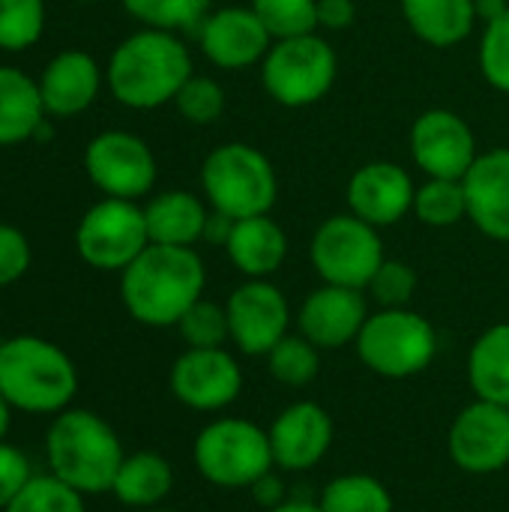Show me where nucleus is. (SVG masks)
Here are the masks:
<instances>
[{
	"mask_svg": "<svg viewBox=\"0 0 509 512\" xmlns=\"http://www.w3.org/2000/svg\"><path fill=\"white\" fill-rule=\"evenodd\" d=\"M144 512H180V510H144Z\"/></svg>",
	"mask_w": 509,
	"mask_h": 512,
	"instance_id": "47",
	"label": "nucleus"
},
{
	"mask_svg": "<svg viewBox=\"0 0 509 512\" xmlns=\"http://www.w3.org/2000/svg\"><path fill=\"white\" fill-rule=\"evenodd\" d=\"M3 342H6V339H3V336H0V348H3Z\"/></svg>",
	"mask_w": 509,
	"mask_h": 512,
	"instance_id": "48",
	"label": "nucleus"
},
{
	"mask_svg": "<svg viewBox=\"0 0 509 512\" xmlns=\"http://www.w3.org/2000/svg\"><path fill=\"white\" fill-rule=\"evenodd\" d=\"M9 420H12V405H9V399L0 393V441H3L6 432H9Z\"/></svg>",
	"mask_w": 509,
	"mask_h": 512,
	"instance_id": "46",
	"label": "nucleus"
},
{
	"mask_svg": "<svg viewBox=\"0 0 509 512\" xmlns=\"http://www.w3.org/2000/svg\"><path fill=\"white\" fill-rule=\"evenodd\" d=\"M414 195H417V183L411 171L402 168L399 162L378 159L360 165L351 174L345 201H348V213L381 231L399 225L408 213H414Z\"/></svg>",
	"mask_w": 509,
	"mask_h": 512,
	"instance_id": "17",
	"label": "nucleus"
},
{
	"mask_svg": "<svg viewBox=\"0 0 509 512\" xmlns=\"http://www.w3.org/2000/svg\"><path fill=\"white\" fill-rule=\"evenodd\" d=\"M477 57H480V72L489 81V87L509 96V9L501 18L483 24Z\"/></svg>",
	"mask_w": 509,
	"mask_h": 512,
	"instance_id": "38",
	"label": "nucleus"
},
{
	"mask_svg": "<svg viewBox=\"0 0 509 512\" xmlns=\"http://www.w3.org/2000/svg\"><path fill=\"white\" fill-rule=\"evenodd\" d=\"M201 189L210 210L231 219L267 216L279 198V177L264 150L246 141H228L207 153Z\"/></svg>",
	"mask_w": 509,
	"mask_h": 512,
	"instance_id": "5",
	"label": "nucleus"
},
{
	"mask_svg": "<svg viewBox=\"0 0 509 512\" xmlns=\"http://www.w3.org/2000/svg\"><path fill=\"white\" fill-rule=\"evenodd\" d=\"M474 6H477V21L489 24V21H495V18H501L507 12L509 0H474Z\"/></svg>",
	"mask_w": 509,
	"mask_h": 512,
	"instance_id": "44",
	"label": "nucleus"
},
{
	"mask_svg": "<svg viewBox=\"0 0 509 512\" xmlns=\"http://www.w3.org/2000/svg\"><path fill=\"white\" fill-rule=\"evenodd\" d=\"M252 495H255V501L267 510H276L279 504H285V486H282V480L270 471V474H264L255 486H252Z\"/></svg>",
	"mask_w": 509,
	"mask_h": 512,
	"instance_id": "42",
	"label": "nucleus"
},
{
	"mask_svg": "<svg viewBox=\"0 0 509 512\" xmlns=\"http://www.w3.org/2000/svg\"><path fill=\"white\" fill-rule=\"evenodd\" d=\"M447 453L465 474L486 477L509 465V408L495 402H471L456 414L447 432Z\"/></svg>",
	"mask_w": 509,
	"mask_h": 512,
	"instance_id": "14",
	"label": "nucleus"
},
{
	"mask_svg": "<svg viewBox=\"0 0 509 512\" xmlns=\"http://www.w3.org/2000/svg\"><path fill=\"white\" fill-rule=\"evenodd\" d=\"M321 512H393L390 489L369 474H342L318 498Z\"/></svg>",
	"mask_w": 509,
	"mask_h": 512,
	"instance_id": "28",
	"label": "nucleus"
},
{
	"mask_svg": "<svg viewBox=\"0 0 509 512\" xmlns=\"http://www.w3.org/2000/svg\"><path fill=\"white\" fill-rule=\"evenodd\" d=\"M414 216L429 228H453L468 219V198L462 180L426 177L414 195Z\"/></svg>",
	"mask_w": 509,
	"mask_h": 512,
	"instance_id": "29",
	"label": "nucleus"
},
{
	"mask_svg": "<svg viewBox=\"0 0 509 512\" xmlns=\"http://www.w3.org/2000/svg\"><path fill=\"white\" fill-rule=\"evenodd\" d=\"M174 489V471L159 453H132L123 459L111 495L132 510H156Z\"/></svg>",
	"mask_w": 509,
	"mask_h": 512,
	"instance_id": "27",
	"label": "nucleus"
},
{
	"mask_svg": "<svg viewBox=\"0 0 509 512\" xmlns=\"http://www.w3.org/2000/svg\"><path fill=\"white\" fill-rule=\"evenodd\" d=\"M468 384L477 399L509 408V321L483 330L468 351Z\"/></svg>",
	"mask_w": 509,
	"mask_h": 512,
	"instance_id": "26",
	"label": "nucleus"
},
{
	"mask_svg": "<svg viewBox=\"0 0 509 512\" xmlns=\"http://www.w3.org/2000/svg\"><path fill=\"white\" fill-rule=\"evenodd\" d=\"M366 291L381 309H405L411 306V297L417 294V273L411 264L399 258H384V264L375 270Z\"/></svg>",
	"mask_w": 509,
	"mask_h": 512,
	"instance_id": "37",
	"label": "nucleus"
},
{
	"mask_svg": "<svg viewBox=\"0 0 509 512\" xmlns=\"http://www.w3.org/2000/svg\"><path fill=\"white\" fill-rule=\"evenodd\" d=\"M30 477H33V471H30L27 456L0 441V512L12 504V498L27 486Z\"/></svg>",
	"mask_w": 509,
	"mask_h": 512,
	"instance_id": "40",
	"label": "nucleus"
},
{
	"mask_svg": "<svg viewBox=\"0 0 509 512\" xmlns=\"http://www.w3.org/2000/svg\"><path fill=\"white\" fill-rule=\"evenodd\" d=\"M369 318V303L363 291L342 285L315 288L297 309V333H303L315 348L333 351L354 345Z\"/></svg>",
	"mask_w": 509,
	"mask_h": 512,
	"instance_id": "18",
	"label": "nucleus"
},
{
	"mask_svg": "<svg viewBox=\"0 0 509 512\" xmlns=\"http://www.w3.org/2000/svg\"><path fill=\"white\" fill-rule=\"evenodd\" d=\"M411 33L432 48H453L477 27L474 0H399Z\"/></svg>",
	"mask_w": 509,
	"mask_h": 512,
	"instance_id": "24",
	"label": "nucleus"
},
{
	"mask_svg": "<svg viewBox=\"0 0 509 512\" xmlns=\"http://www.w3.org/2000/svg\"><path fill=\"white\" fill-rule=\"evenodd\" d=\"M411 159L426 177L465 180L480 156L468 120L450 108H429L411 123Z\"/></svg>",
	"mask_w": 509,
	"mask_h": 512,
	"instance_id": "13",
	"label": "nucleus"
},
{
	"mask_svg": "<svg viewBox=\"0 0 509 512\" xmlns=\"http://www.w3.org/2000/svg\"><path fill=\"white\" fill-rule=\"evenodd\" d=\"M249 6L273 42L318 33V0H252Z\"/></svg>",
	"mask_w": 509,
	"mask_h": 512,
	"instance_id": "32",
	"label": "nucleus"
},
{
	"mask_svg": "<svg viewBox=\"0 0 509 512\" xmlns=\"http://www.w3.org/2000/svg\"><path fill=\"white\" fill-rule=\"evenodd\" d=\"M462 186L474 228L489 240L509 243V147L480 153Z\"/></svg>",
	"mask_w": 509,
	"mask_h": 512,
	"instance_id": "20",
	"label": "nucleus"
},
{
	"mask_svg": "<svg viewBox=\"0 0 509 512\" xmlns=\"http://www.w3.org/2000/svg\"><path fill=\"white\" fill-rule=\"evenodd\" d=\"M102 87V69L87 51H60L42 69L39 93L45 114L75 117L93 105Z\"/></svg>",
	"mask_w": 509,
	"mask_h": 512,
	"instance_id": "21",
	"label": "nucleus"
},
{
	"mask_svg": "<svg viewBox=\"0 0 509 512\" xmlns=\"http://www.w3.org/2000/svg\"><path fill=\"white\" fill-rule=\"evenodd\" d=\"M336 78L339 57L321 33L276 39L261 60V84L282 108H309L321 102Z\"/></svg>",
	"mask_w": 509,
	"mask_h": 512,
	"instance_id": "8",
	"label": "nucleus"
},
{
	"mask_svg": "<svg viewBox=\"0 0 509 512\" xmlns=\"http://www.w3.org/2000/svg\"><path fill=\"white\" fill-rule=\"evenodd\" d=\"M357 21L354 0H318V30L342 33Z\"/></svg>",
	"mask_w": 509,
	"mask_h": 512,
	"instance_id": "41",
	"label": "nucleus"
},
{
	"mask_svg": "<svg viewBox=\"0 0 509 512\" xmlns=\"http://www.w3.org/2000/svg\"><path fill=\"white\" fill-rule=\"evenodd\" d=\"M45 117L39 81L15 66H0V147L39 135Z\"/></svg>",
	"mask_w": 509,
	"mask_h": 512,
	"instance_id": "25",
	"label": "nucleus"
},
{
	"mask_svg": "<svg viewBox=\"0 0 509 512\" xmlns=\"http://www.w3.org/2000/svg\"><path fill=\"white\" fill-rule=\"evenodd\" d=\"M0 393L15 411L60 414L78 393V372L54 342L15 336L0 348Z\"/></svg>",
	"mask_w": 509,
	"mask_h": 512,
	"instance_id": "4",
	"label": "nucleus"
},
{
	"mask_svg": "<svg viewBox=\"0 0 509 512\" xmlns=\"http://www.w3.org/2000/svg\"><path fill=\"white\" fill-rule=\"evenodd\" d=\"M231 342L246 357H267L291 333V306L270 279H246L225 300Z\"/></svg>",
	"mask_w": 509,
	"mask_h": 512,
	"instance_id": "12",
	"label": "nucleus"
},
{
	"mask_svg": "<svg viewBox=\"0 0 509 512\" xmlns=\"http://www.w3.org/2000/svg\"><path fill=\"white\" fill-rule=\"evenodd\" d=\"M267 512H321V507H318L315 501H285V504H279L276 510Z\"/></svg>",
	"mask_w": 509,
	"mask_h": 512,
	"instance_id": "45",
	"label": "nucleus"
},
{
	"mask_svg": "<svg viewBox=\"0 0 509 512\" xmlns=\"http://www.w3.org/2000/svg\"><path fill=\"white\" fill-rule=\"evenodd\" d=\"M120 3L144 27L171 30V33H183V30L195 33L210 12V0H120Z\"/></svg>",
	"mask_w": 509,
	"mask_h": 512,
	"instance_id": "31",
	"label": "nucleus"
},
{
	"mask_svg": "<svg viewBox=\"0 0 509 512\" xmlns=\"http://www.w3.org/2000/svg\"><path fill=\"white\" fill-rule=\"evenodd\" d=\"M225 252L234 270L246 279H270L288 258V234L270 213L237 219Z\"/></svg>",
	"mask_w": 509,
	"mask_h": 512,
	"instance_id": "22",
	"label": "nucleus"
},
{
	"mask_svg": "<svg viewBox=\"0 0 509 512\" xmlns=\"http://www.w3.org/2000/svg\"><path fill=\"white\" fill-rule=\"evenodd\" d=\"M105 75L120 105L153 111L177 99L192 75V54L180 33L144 27L114 48Z\"/></svg>",
	"mask_w": 509,
	"mask_h": 512,
	"instance_id": "2",
	"label": "nucleus"
},
{
	"mask_svg": "<svg viewBox=\"0 0 509 512\" xmlns=\"http://www.w3.org/2000/svg\"><path fill=\"white\" fill-rule=\"evenodd\" d=\"M357 357L366 369L387 381H405L426 372L438 354V333L429 318L405 309L369 312L357 342Z\"/></svg>",
	"mask_w": 509,
	"mask_h": 512,
	"instance_id": "6",
	"label": "nucleus"
},
{
	"mask_svg": "<svg viewBox=\"0 0 509 512\" xmlns=\"http://www.w3.org/2000/svg\"><path fill=\"white\" fill-rule=\"evenodd\" d=\"M174 108L183 120L192 126H210L225 114V87L210 75H189V81L180 87Z\"/></svg>",
	"mask_w": 509,
	"mask_h": 512,
	"instance_id": "35",
	"label": "nucleus"
},
{
	"mask_svg": "<svg viewBox=\"0 0 509 512\" xmlns=\"http://www.w3.org/2000/svg\"><path fill=\"white\" fill-rule=\"evenodd\" d=\"M30 267V243L27 237L12 228L0 225V288L18 282Z\"/></svg>",
	"mask_w": 509,
	"mask_h": 512,
	"instance_id": "39",
	"label": "nucleus"
},
{
	"mask_svg": "<svg viewBox=\"0 0 509 512\" xmlns=\"http://www.w3.org/2000/svg\"><path fill=\"white\" fill-rule=\"evenodd\" d=\"M234 222H237V219H231V216H225V213H219V210H210L207 228H204V243L222 246V249H225V243H228V237H231V231H234Z\"/></svg>",
	"mask_w": 509,
	"mask_h": 512,
	"instance_id": "43",
	"label": "nucleus"
},
{
	"mask_svg": "<svg viewBox=\"0 0 509 512\" xmlns=\"http://www.w3.org/2000/svg\"><path fill=\"white\" fill-rule=\"evenodd\" d=\"M267 369L285 387H306V384H312L318 378L321 348H315L303 333H288L267 354Z\"/></svg>",
	"mask_w": 509,
	"mask_h": 512,
	"instance_id": "30",
	"label": "nucleus"
},
{
	"mask_svg": "<svg viewBox=\"0 0 509 512\" xmlns=\"http://www.w3.org/2000/svg\"><path fill=\"white\" fill-rule=\"evenodd\" d=\"M150 246L144 207L138 201L102 198L93 204L75 231V249L84 264L105 273H123Z\"/></svg>",
	"mask_w": 509,
	"mask_h": 512,
	"instance_id": "10",
	"label": "nucleus"
},
{
	"mask_svg": "<svg viewBox=\"0 0 509 512\" xmlns=\"http://www.w3.org/2000/svg\"><path fill=\"white\" fill-rule=\"evenodd\" d=\"M273 465L279 471H309L315 468L333 447V417L318 402H294L288 405L273 426L267 429Z\"/></svg>",
	"mask_w": 509,
	"mask_h": 512,
	"instance_id": "19",
	"label": "nucleus"
},
{
	"mask_svg": "<svg viewBox=\"0 0 509 512\" xmlns=\"http://www.w3.org/2000/svg\"><path fill=\"white\" fill-rule=\"evenodd\" d=\"M384 258L387 255L378 228L354 213L327 216L309 243V261L327 285L366 291Z\"/></svg>",
	"mask_w": 509,
	"mask_h": 512,
	"instance_id": "9",
	"label": "nucleus"
},
{
	"mask_svg": "<svg viewBox=\"0 0 509 512\" xmlns=\"http://www.w3.org/2000/svg\"><path fill=\"white\" fill-rule=\"evenodd\" d=\"M81 3H90V0H81Z\"/></svg>",
	"mask_w": 509,
	"mask_h": 512,
	"instance_id": "49",
	"label": "nucleus"
},
{
	"mask_svg": "<svg viewBox=\"0 0 509 512\" xmlns=\"http://www.w3.org/2000/svg\"><path fill=\"white\" fill-rule=\"evenodd\" d=\"M84 171L105 198L138 201L156 186V156L132 132H102L84 150Z\"/></svg>",
	"mask_w": 509,
	"mask_h": 512,
	"instance_id": "11",
	"label": "nucleus"
},
{
	"mask_svg": "<svg viewBox=\"0 0 509 512\" xmlns=\"http://www.w3.org/2000/svg\"><path fill=\"white\" fill-rule=\"evenodd\" d=\"M168 384L180 405L210 414L237 402L243 390V369L225 348H186L174 360Z\"/></svg>",
	"mask_w": 509,
	"mask_h": 512,
	"instance_id": "15",
	"label": "nucleus"
},
{
	"mask_svg": "<svg viewBox=\"0 0 509 512\" xmlns=\"http://www.w3.org/2000/svg\"><path fill=\"white\" fill-rule=\"evenodd\" d=\"M45 27L42 0H0V48L24 51L30 48Z\"/></svg>",
	"mask_w": 509,
	"mask_h": 512,
	"instance_id": "34",
	"label": "nucleus"
},
{
	"mask_svg": "<svg viewBox=\"0 0 509 512\" xmlns=\"http://www.w3.org/2000/svg\"><path fill=\"white\" fill-rule=\"evenodd\" d=\"M207 216H210V204H204L198 195L186 189L159 192L144 207L150 243H159V246L195 249V243L204 240Z\"/></svg>",
	"mask_w": 509,
	"mask_h": 512,
	"instance_id": "23",
	"label": "nucleus"
},
{
	"mask_svg": "<svg viewBox=\"0 0 509 512\" xmlns=\"http://www.w3.org/2000/svg\"><path fill=\"white\" fill-rule=\"evenodd\" d=\"M48 468L81 495L111 492L126 459L117 432L93 411L66 408L54 417L45 438Z\"/></svg>",
	"mask_w": 509,
	"mask_h": 512,
	"instance_id": "3",
	"label": "nucleus"
},
{
	"mask_svg": "<svg viewBox=\"0 0 509 512\" xmlns=\"http://www.w3.org/2000/svg\"><path fill=\"white\" fill-rule=\"evenodd\" d=\"M3 512H84V495L54 474H33Z\"/></svg>",
	"mask_w": 509,
	"mask_h": 512,
	"instance_id": "33",
	"label": "nucleus"
},
{
	"mask_svg": "<svg viewBox=\"0 0 509 512\" xmlns=\"http://www.w3.org/2000/svg\"><path fill=\"white\" fill-rule=\"evenodd\" d=\"M192 459L198 474L219 489H252L276 468L267 429L243 417L207 423L195 438Z\"/></svg>",
	"mask_w": 509,
	"mask_h": 512,
	"instance_id": "7",
	"label": "nucleus"
},
{
	"mask_svg": "<svg viewBox=\"0 0 509 512\" xmlns=\"http://www.w3.org/2000/svg\"><path fill=\"white\" fill-rule=\"evenodd\" d=\"M201 54L216 66V69H249L261 66L267 57L273 36L261 24V18L252 12V6H222L210 9L207 18L195 30Z\"/></svg>",
	"mask_w": 509,
	"mask_h": 512,
	"instance_id": "16",
	"label": "nucleus"
},
{
	"mask_svg": "<svg viewBox=\"0 0 509 512\" xmlns=\"http://www.w3.org/2000/svg\"><path fill=\"white\" fill-rule=\"evenodd\" d=\"M186 348H222L231 342V327H228V312L225 306L213 300H198L177 324Z\"/></svg>",
	"mask_w": 509,
	"mask_h": 512,
	"instance_id": "36",
	"label": "nucleus"
},
{
	"mask_svg": "<svg viewBox=\"0 0 509 512\" xmlns=\"http://www.w3.org/2000/svg\"><path fill=\"white\" fill-rule=\"evenodd\" d=\"M207 270L195 249L150 243L123 273L120 300L144 327H177L204 297Z\"/></svg>",
	"mask_w": 509,
	"mask_h": 512,
	"instance_id": "1",
	"label": "nucleus"
}]
</instances>
